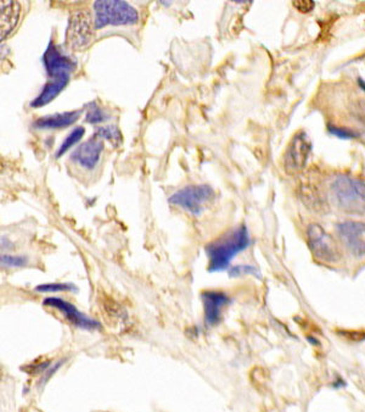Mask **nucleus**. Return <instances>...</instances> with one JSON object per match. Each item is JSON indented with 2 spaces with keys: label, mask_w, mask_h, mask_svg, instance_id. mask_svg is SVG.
Segmentation results:
<instances>
[{
  "label": "nucleus",
  "mask_w": 365,
  "mask_h": 412,
  "mask_svg": "<svg viewBox=\"0 0 365 412\" xmlns=\"http://www.w3.org/2000/svg\"><path fill=\"white\" fill-rule=\"evenodd\" d=\"M27 264V257L11 255V254L0 255V267H4V269H18V267H25Z\"/></svg>",
  "instance_id": "obj_17"
},
{
  "label": "nucleus",
  "mask_w": 365,
  "mask_h": 412,
  "mask_svg": "<svg viewBox=\"0 0 365 412\" xmlns=\"http://www.w3.org/2000/svg\"><path fill=\"white\" fill-rule=\"evenodd\" d=\"M69 79V76H62V77L54 78L51 82L46 83V87L43 88L41 94L32 101L31 106L41 108V106L49 104L51 101H54L55 98L59 96L60 93L62 92V89L66 87Z\"/></svg>",
  "instance_id": "obj_15"
},
{
  "label": "nucleus",
  "mask_w": 365,
  "mask_h": 412,
  "mask_svg": "<svg viewBox=\"0 0 365 412\" xmlns=\"http://www.w3.org/2000/svg\"><path fill=\"white\" fill-rule=\"evenodd\" d=\"M102 149L104 143L101 142L100 138L94 137L91 141L83 143L81 147L73 151L72 160L77 161L84 169H94L99 162Z\"/></svg>",
  "instance_id": "obj_12"
},
{
  "label": "nucleus",
  "mask_w": 365,
  "mask_h": 412,
  "mask_svg": "<svg viewBox=\"0 0 365 412\" xmlns=\"http://www.w3.org/2000/svg\"><path fill=\"white\" fill-rule=\"evenodd\" d=\"M310 149L312 144L306 133L298 132L292 138L284 155V167L288 174H295L305 169Z\"/></svg>",
  "instance_id": "obj_8"
},
{
  "label": "nucleus",
  "mask_w": 365,
  "mask_h": 412,
  "mask_svg": "<svg viewBox=\"0 0 365 412\" xmlns=\"http://www.w3.org/2000/svg\"><path fill=\"white\" fill-rule=\"evenodd\" d=\"M43 61L46 65L48 74L54 78L69 76V72H72L73 70L76 69L74 60L62 54L54 44H51L46 49V54L43 56Z\"/></svg>",
  "instance_id": "obj_11"
},
{
  "label": "nucleus",
  "mask_w": 365,
  "mask_h": 412,
  "mask_svg": "<svg viewBox=\"0 0 365 412\" xmlns=\"http://www.w3.org/2000/svg\"><path fill=\"white\" fill-rule=\"evenodd\" d=\"M95 137L106 138L109 142L114 143V146H117L121 142V133L117 126H109V127L96 129Z\"/></svg>",
  "instance_id": "obj_19"
},
{
  "label": "nucleus",
  "mask_w": 365,
  "mask_h": 412,
  "mask_svg": "<svg viewBox=\"0 0 365 412\" xmlns=\"http://www.w3.org/2000/svg\"><path fill=\"white\" fill-rule=\"evenodd\" d=\"M84 132H86V131H84L83 127H77V129H73L72 132L69 133V136H67V138L65 139V142L62 143V146L60 147L59 151H58L56 156L60 157V156L64 155L66 151L69 150V149H71V148H72L73 146L76 144V143L79 142V141L82 139L83 136H84Z\"/></svg>",
  "instance_id": "obj_18"
},
{
  "label": "nucleus",
  "mask_w": 365,
  "mask_h": 412,
  "mask_svg": "<svg viewBox=\"0 0 365 412\" xmlns=\"http://www.w3.org/2000/svg\"><path fill=\"white\" fill-rule=\"evenodd\" d=\"M307 238L310 252L317 260L325 264L340 262L341 250L338 243L321 226L317 224L310 225L307 229Z\"/></svg>",
  "instance_id": "obj_5"
},
{
  "label": "nucleus",
  "mask_w": 365,
  "mask_h": 412,
  "mask_svg": "<svg viewBox=\"0 0 365 412\" xmlns=\"http://www.w3.org/2000/svg\"><path fill=\"white\" fill-rule=\"evenodd\" d=\"M43 305L58 310V312H60L67 322L74 326L78 330H87V332L101 330V323L99 321L88 316L74 304L66 299L60 298V297H48L43 300Z\"/></svg>",
  "instance_id": "obj_6"
},
{
  "label": "nucleus",
  "mask_w": 365,
  "mask_h": 412,
  "mask_svg": "<svg viewBox=\"0 0 365 412\" xmlns=\"http://www.w3.org/2000/svg\"><path fill=\"white\" fill-rule=\"evenodd\" d=\"M53 361L51 360H44V361L33 362L28 366L23 367V371L27 372L29 375H43L44 372L51 366Z\"/></svg>",
  "instance_id": "obj_22"
},
{
  "label": "nucleus",
  "mask_w": 365,
  "mask_h": 412,
  "mask_svg": "<svg viewBox=\"0 0 365 412\" xmlns=\"http://www.w3.org/2000/svg\"><path fill=\"white\" fill-rule=\"evenodd\" d=\"M333 199L338 207L348 212H364V184L359 179L341 176L331 184Z\"/></svg>",
  "instance_id": "obj_3"
},
{
  "label": "nucleus",
  "mask_w": 365,
  "mask_h": 412,
  "mask_svg": "<svg viewBox=\"0 0 365 412\" xmlns=\"http://www.w3.org/2000/svg\"><path fill=\"white\" fill-rule=\"evenodd\" d=\"M21 5L13 0H0V41L10 36L18 26Z\"/></svg>",
  "instance_id": "obj_13"
},
{
  "label": "nucleus",
  "mask_w": 365,
  "mask_h": 412,
  "mask_svg": "<svg viewBox=\"0 0 365 412\" xmlns=\"http://www.w3.org/2000/svg\"><path fill=\"white\" fill-rule=\"evenodd\" d=\"M328 131L333 133V136L341 138V139H353L358 137V133L353 132L351 129L338 127V126H328Z\"/></svg>",
  "instance_id": "obj_24"
},
{
  "label": "nucleus",
  "mask_w": 365,
  "mask_h": 412,
  "mask_svg": "<svg viewBox=\"0 0 365 412\" xmlns=\"http://www.w3.org/2000/svg\"><path fill=\"white\" fill-rule=\"evenodd\" d=\"M258 271L251 265H237L229 271V275L232 277H240V276L255 275Z\"/></svg>",
  "instance_id": "obj_23"
},
{
  "label": "nucleus",
  "mask_w": 365,
  "mask_h": 412,
  "mask_svg": "<svg viewBox=\"0 0 365 412\" xmlns=\"http://www.w3.org/2000/svg\"><path fill=\"white\" fill-rule=\"evenodd\" d=\"M215 195L213 188L207 184L189 186L174 193L173 195L169 198V202L172 205L182 207V210L187 211L192 215H200L201 212L205 210L207 204L213 200Z\"/></svg>",
  "instance_id": "obj_4"
},
{
  "label": "nucleus",
  "mask_w": 365,
  "mask_h": 412,
  "mask_svg": "<svg viewBox=\"0 0 365 412\" xmlns=\"http://www.w3.org/2000/svg\"><path fill=\"white\" fill-rule=\"evenodd\" d=\"M66 362H67V359H60V360H58V361L53 362V363H51V366L49 367V368H48V370H46V371L43 373V375H41V380H39V387L43 388V387H44V385H46V383L49 382V380H51V377H53V375H54L56 372L59 371L61 367L64 366Z\"/></svg>",
  "instance_id": "obj_20"
},
{
  "label": "nucleus",
  "mask_w": 365,
  "mask_h": 412,
  "mask_svg": "<svg viewBox=\"0 0 365 412\" xmlns=\"http://www.w3.org/2000/svg\"><path fill=\"white\" fill-rule=\"evenodd\" d=\"M96 30L107 26H128L135 25L139 21L137 9L126 1L119 0H100L94 4Z\"/></svg>",
  "instance_id": "obj_2"
},
{
  "label": "nucleus",
  "mask_w": 365,
  "mask_h": 412,
  "mask_svg": "<svg viewBox=\"0 0 365 412\" xmlns=\"http://www.w3.org/2000/svg\"><path fill=\"white\" fill-rule=\"evenodd\" d=\"M201 299L204 304L206 325H217L222 318L224 309L230 302L228 295L220 290H206L201 295Z\"/></svg>",
  "instance_id": "obj_10"
},
{
  "label": "nucleus",
  "mask_w": 365,
  "mask_h": 412,
  "mask_svg": "<svg viewBox=\"0 0 365 412\" xmlns=\"http://www.w3.org/2000/svg\"><path fill=\"white\" fill-rule=\"evenodd\" d=\"M6 54H8V49L5 46H0V61L4 59Z\"/></svg>",
  "instance_id": "obj_26"
},
{
  "label": "nucleus",
  "mask_w": 365,
  "mask_h": 412,
  "mask_svg": "<svg viewBox=\"0 0 365 412\" xmlns=\"http://www.w3.org/2000/svg\"><path fill=\"white\" fill-rule=\"evenodd\" d=\"M93 39L91 16L86 10L74 11L69 18L66 33V43L73 51H79L89 46Z\"/></svg>",
  "instance_id": "obj_7"
},
{
  "label": "nucleus",
  "mask_w": 365,
  "mask_h": 412,
  "mask_svg": "<svg viewBox=\"0 0 365 412\" xmlns=\"http://www.w3.org/2000/svg\"><path fill=\"white\" fill-rule=\"evenodd\" d=\"M81 115H82L81 110L51 115V116H46V117L38 120L34 126L39 129H64V127H69L71 124H74L81 117Z\"/></svg>",
  "instance_id": "obj_14"
},
{
  "label": "nucleus",
  "mask_w": 365,
  "mask_h": 412,
  "mask_svg": "<svg viewBox=\"0 0 365 412\" xmlns=\"http://www.w3.org/2000/svg\"><path fill=\"white\" fill-rule=\"evenodd\" d=\"M34 292L43 294L77 293L78 288L71 282H53L36 285Z\"/></svg>",
  "instance_id": "obj_16"
},
{
  "label": "nucleus",
  "mask_w": 365,
  "mask_h": 412,
  "mask_svg": "<svg viewBox=\"0 0 365 412\" xmlns=\"http://www.w3.org/2000/svg\"><path fill=\"white\" fill-rule=\"evenodd\" d=\"M1 169H3V162L0 160V171H1Z\"/></svg>",
  "instance_id": "obj_27"
},
{
  "label": "nucleus",
  "mask_w": 365,
  "mask_h": 412,
  "mask_svg": "<svg viewBox=\"0 0 365 412\" xmlns=\"http://www.w3.org/2000/svg\"><path fill=\"white\" fill-rule=\"evenodd\" d=\"M292 5L301 14H308L315 8V3L312 0H296V1H293Z\"/></svg>",
  "instance_id": "obj_25"
},
{
  "label": "nucleus",
  "mask_w": 365,
  "mask_h": 412,
  "mask_svg": "<svg viewBox=\"0 0 365 412\" xmlns=\"http://www.w3.org/2000/svg\"><path fill=\"white\" fill-rule=\"evenodd\" d=\"M251 238L246 226L234 228L223 237L206 247V255L208 257V271L219 272L228 269L230 262L237 254L250 247Z\"/></svg>",
  "instance_id": "obj_1"
},
{
  "label": "nucleus",
  "mask_w": 365,
  "mask_h": 412,
  "mask_svg": "<svg viewBox=\"0 0 365 412\" xmlns=\"http://www.w3.org/2000/svg\"><path fill=\"white\" fill-rule=\"evenodd\" d=\"M106 115L104 110H101L99 106L96 105V103H91L89 105V110H88L87 121L89 124H99L105 121Z\"/></svg>",
  "instance_id": "obj_21"
},
{
  "label": "nucleus",
  "mask_w": 365,
  "mask_h": 412,
  "mask_svg": "<svg viewBox=\"0 0 365 412\" xmlns=\"http://www.w3.org/2000/svg\"><path fill=\"white\" fill-rule=\"evenodd\" d=\"M338 233L347 249L357 257H364V224L358 221H345L338 225Z\"/></svg>",
  "instance_id": "obj_9"
}]
</instances>
